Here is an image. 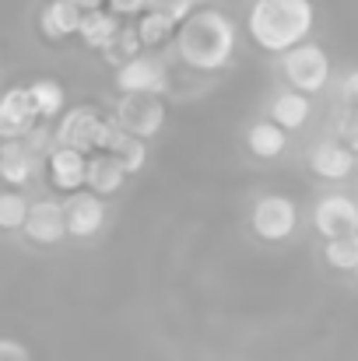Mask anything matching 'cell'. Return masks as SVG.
I'll use <instances>...</instances> for the list:
<instances>
[{
	"mask_svg": "<svg viewBox=\"0 0 358 361\" xmlns=\"http://www.w3.org/2000/svg\"><path fill=\"white\" fill-rule=\"evenodd\" d=\"M236 46H239L236 21L225 11H218V7L193 11L176 32L179 60L186 67H193V71H204V74L229 67V60L236 56Z\"/></svg>",
	"mask_w": 358,
	"mask_h": 361,
	"instance_id": "1",
	"label": "cell"
},
{
	"mask_svg": "<svg viewBox=\"0 0 358 361\" xmlns=\"http://www.w3.org/2000/svg\"><path fill=\"white\" fill-rule=\"evenodd\" d=\"M316 25L313 0H256L249 7V39L263 53L285 56L288 49L309 42Z\"/></svg>",
	"mask_w": 358,
	"mask_h": 361,
	"instance_id": "2",
	"label": "cell"
},
{
	"mask_svg": "<svg viewBox=\"0 0 358 361\" xmlns=\"http://www.w3.org/2000/svg\"><path fill=\"white\" fill-rule=\"evenodd\" d=\"M281 74H285V81H288L295 92H302V95L313 99V95L323 92L327 81H330L327 49L316 46V42H302V46L288 49V53L281 56Z\"/></svg>",
	"mask_w": 358,
	"mask_h": 361,
	"instance_id": "3",
	"label": "cell"
},
{
	"mask_svg": "<svg viewBox=\"0 0 358 361\" xmlns=\"http://www.w3.org/2000/svg\"><path fill=\"white\" fill-rule=\"evenodd\" d=\"M249 225H253L256 239L285 242L299 228V207L285 193H263V197H256V204L249 211Z\"/></svg>",
	"mask_w": 358,
	"mask_h": 361,
	"instance_id": "4",
	"label": "cell"
},
{
	"mask_svg": "<svg viewBox=\"0 0 358 361\" xmlns=\"http://www.w3.org/2000/svg\"><path fill=\"white\" fill-rule=\"evenodd\" d=\"M313 225L323 239H345L358 232V204L345 193H327L313 207Z\"/></svg>",
	"mask_w": 358,
	"mask_h": 361,
	"instance_id": "5",
	"label": "cell"
},
{
	"mask_svg": "<svg viewBox=\"0 0 358 361\" xmlns=\"http://www.w3.org/2000/svg\"><path fill=\"white\" fill-rule=\"evenodd\" d=\"M117 88L123 95H165L169 88V74L162 67V60L155 56H133L117 67Z\"/></svg>",
	"mask_w": 358,
	"mask_h": 361,
	"instance_id": "6",
	"label": "cell"
},
{
	"mask_svg": "<svg viewBox=\"0 0 358 361\" xmlns=\"http://www.w3.org/2000/svg\"><path fill=\"white\" fill-rule=\"evenodd\" d=\"M102 113L95 106H74L67 109L60 123H56V147H74L81 154L95 151V140H99V130H102Z\"/></svg>",
	"mask_w": 358,
	"mask_h": 361,
	"instance_id": "7",
	"label": "cell"
},
{
	"mask_svg": "<svg viewBox=\"0 0 358 361\" xmlns=\"http://www.w3.org/2000/svg\"><path fill=\"white\" fill-rule=\"evenodd\" d=\"M117 123L130 137L151 140L165 123V106H162L158 95H123L117 109Z\"/></svg>",
	"mask_w": 358,
	"mask_h": 361,
	"instance_id": "8",
	"label": "cell"
},
{
	"mask_svg": "<svg viewBox=\"0 0 358 361\" xmlns=\"http://www.w3.org/2000/svg\"><path fill=\"white\" fill-rule=\"evenodd\" d=\"M39 123V113L32 106L28 85L25 88H7L0 95V140H25Z\"/></svg>",
	"mask_w": 358,
	"mask_h": 361,
	"instance_id": "9",
	"label": "cell"
},
{
	"mask_svg": "<svg viewBox=\"0 0 358 361\" xmlns=\"http://www.w3.org/2000/svg\"><path fill=\"white\" fill-rule=\"evenodd\" d=\"M35 245H56L64 242L67 232V207L60 200H35L28 207V218H25V228H21Z\"/></svg>",
	"mask_w": 358,
	"mask_h": 361,
	"instance_id": "10",
	"label": "cell"
},
{
	"mask_svg": "<svg viewBox=\"0 0 358 361\" xmlns=\"http://www.w3.org/2000/svg\"><path fill=\"white\" fill-rule=\"evenodd\" d=\"M49 183L64 193H81V186H88V154L74 151V147H53L49 158Z\"/></svg>",
	"mask_w": 358,
	"mask_h": 361,
	"instance_id": "11",
	"label": "cell"
},
{
	"mask_svg": "<svg viewBox=\"0 0 358 361\" xmlns=\"http://www.w3.org/2000/svg\"><path fill=\"white\" fill-rule=\"evenodd\" d=\"M64 207H67V232L74 239H92V235L102 232V225H106V204L92 190L88 193H74Z\"/></svg>",
	"mask_w": 358,
	"mask_h": 361,
	"instance_id": "12",
	"label": "cell"
},
{
	"mask_svg": "<svg viewBox=\"0 0 358 361\" xmlns=\"http://www.w3.org/2000/svg\"><path fill=\"white\" fill-rule=\"evenodd\" d=\"M309 165H313V172H316L320 179L341 183V179H348V176L355 172V151L345 147V144H338V140H323V144L313 147Z\"/></svg>",
	"mask_w": 358,
	"mask_h": 361,
	"instance_id": "13",
	"label": "cell"
},
{
	"mask_svg": "<svg viewBox=\"0 0 358 361\" xmlns=\"http://www.w3.org/2000/svg\"><path fill=\"white\" fill-rule=\"evenodd\" d=\"M35 169H39V154L25 140H4L0 144V179L4 183L25 186Z\"/></svg>",
	"mask_w": 358,
	"mask_h": 361,
	"instance_id": "14",
	"label": "cell"
},
{
	"mask_svg": "<svg viewBox=\"0 0 358 361\" xmlns=\"http://www.w3.org/2000/svg\"><path fill=\"white\" fill-rule=\"evenodd\" d=\"M81 18H85V11H81L78 4H71V0H49V4L42 7V14H39V28H42L46 39L60 42V39H67V35H78Z\"/></svg>",
	"mask_w": 358,
	"mask_h": 361,
	"instance_id": "15",
	"label": "cell"
},
{
	"mask_svg": "<svg viewBox=\"0 0 358 361\" xmlns=\"http://www.w3.org/2000/svg\"><path fill=\"white\" fill-rule=\"evenodd\" d=\"M119 32H123V25H119V18L113 11H88L85 18H81V28H78V35H81V42L88 46V49H102V53H109L113 46H117Z\"/></svg>",
	"mask_w": 358,
	"mask_h": 361,
	"instance_id": "16",
	"label": "cell"
},
{
	"mask_svg": "<svg viewBox=\"0 0 358 361\" xmlns=\"http://www.w3.org/2000/svg\"><path fill=\"white\" fill-rule=\"evenodd\" d=\"M267 116L278 123L281 130H299V126H306L309 116H313V102H309V95H302V92H295V88H288V92H281V95H274L270 99V109H267Z\"/></svg>",
	"mask_w": 358,
	"mask_h": 361,
	"instance_id": "17",
	"label": "cell"
},
{
	"mask_svg": "<svg viewBox=\"0 0 358 361\" xmlns=\"http://www.w3.org/2000/svg\"><path fill=\"white\" fill-rule=\"evenodd\" d=\"M123 183H126V169L119 165L117 154H95V158H88V190L95 193V197H113L123 190Z\"/></svg>",
	"mask_w": 358,
	"mask_h": 361,
	"instance_id": "18",
	"label": "cell"
},
{
	"mask_svg": "<svg viewBox=\"0 0 358 361\" xmlns=\"http://www.w3.org/2000/svg\"><path fill=\"white\" fill-rule=\"evenodd\" d=\"M246 147L249 154L270 161V158H281L285 147H288V130H281L274 120H260L246 130Z\"/></svg>",
	"mask_w": 358,
	"mask_h": 361,
	"instance_id": "19",
	"label": "cell"
},
{
	"mask_svg": "<svg viewBox=\"0 0 358 361\" xmlns=\"http://www.w3.org/2000/svg\"><path fill=\"white\" fill-rule=\"evenodd\" d=\"M28 95H32V106H35L39 120L64 116L67 95H64V85H60V81H53V78H39V81L28 85Z\"/></svg>",
	"mask_w": 358,
	"mask_h": 361,
	"instance_id": "20",
	"label": "cell"
},
{
	"mask_svg": "<svg viewBox=\"0 0 358 361\" xmlns=\"http://www.w3.org/2000/svg\"><path fill=\"white\" fill-rule=\"evenodd\" d=\"M179 32V25L158 7V11H144L141 14V21H137V35H141V42L144 46H162L165 39H172Z\"/></svg>",
	"mask_w": 358,
	"mask_h": 361,
	"instance_id": "21",
	"label": "cell"
},
{
	"mask_svg": "<svg viewBox=\"0 0 358 361\" xmlns=\"http://www.w3.org/2000/svg\"><path fill=\"white\" fill-rule=\"evenodd\" d=\"M323 259L327 267L334 270H358V232L355 235H345V239H330L323 245Z\"/></svg>",
	"mask_w": 358,
	"mask_h": 361,
	"instance_id": "22",
	"label": "cell"
},
{
	"mask_svg": "<svg viewBox=\"0 0 358 361\" xmlns=\"http://www.w3.org/2000/svg\"><path fill=\"white\" fill-rule=\"evenodd\" d=\"M28 200L14 190L0 193V228H25V218H28Z\"/></svg>",
	"mask_w": 358,
	"mask_h": 361,
	"instance_id": "23",
	"label": "cell"
},
{
	"mask_svg": "<svg viewBox=\"0 0 358 361\" xmlns=\"http://www.w3.org/2000/svg\"><path fill=\"white\" fill-rule=\"evenodd\" d=\"M119 165L126 169V176H137L144 165H148V140H141V137H126V144L117 151Z\"/></svg>",
	"mask_w": 358,
	"mask_h": 361,
	"instance_id": "24",
	"label": "cell"
},
{
	"mask_svg": "<svg viewBox=\"0 0 358 361\" xmlns=\"http://www.w3.org/2000/svg\"><path fill=\"white\" fill-rule=\"evenodd\" d=\"M197 4H201V0H162V11H165V14H169L176 25H183L193 11H201Z\"/></svg>",
	"mask_w": 358,
	"mask_h": 361,
	"instance_id": "25",
	"label": "cell"
},
{
	"mask_svg": "<svg viewBox=\"0 0 358 361\" xmlns=\"http://www.w3.org/2000/svg\"><path fill=\"white\" fill-rule=\"evenodd\" d=\"M0 361H32V351L14 337H0Z\"/></svg>",
	"mask_w": 358,
	"mask_h": 361,
	"instance_id": "26",
	"label": "cell"
},
{
	"mask_svg": "<svg viewBox=\"0 0 358 361\" xmlns=\"http://www.w3.org/2000/svg\"><path fill=\"white\" fill-rule=\"evenodd\" d=\"M106 4H109V11H113L117 18H130V14H144V11H148L144 0H106Z\"/></svg>",
	"mask_w": 358,
	"mask_h": 361,
	"instance_id": "27",
	"label": "cell"
},
{
	"mask_svg": "<svg viewBox=\"0 0 358 361\" xmlns=\"http://www.w3.org/2000/svg\"><path fill=\"white\" fill-rule=\"evenodd\" d=\"M341 95H345V102L358 113V71L345 74V81H341Z\"/></svg>",
	"mask_w": 358,
	"mask_h": 361,
	"instance_id": "28",
	"label": "cell"
},
{
	"mask_svg": "<svg viewBox=\"0 0 358 361\" xmlns=\"http://www.w3.org/2000/svg\"><path fill=\"white\" fill-rule=\"evenodd\" d=\"M341 137H345V144H352V151H358V113H355V116H352L348 123H345Z\"/></svg>",
	"mask_w": 358,
	"mask_h": 361,
	"instance_id": "29",
	"label": "cell"
},
{
	"mask_svg": "<svg viewBox=\"0 0 358 361\" xmlns=\"http://www.w3.org/2000/svg\"><path fill=\"white\" fill-rule=\"evenodd\" d=\"M71 4H78V7L88 14V11H102V4H106V0H71Z\"/></svg>",
	"mask_w": 358,
	"mask_h": 361,
	"instance_id": "30",
	"label": "cell"
},
{
	"mask_svg": "<svg viewBox=\"0 0 358 361\" xmlns=\"http://www.w3.org/2000/svg\"><path fill=\"white\" fill-rule=\"evenodd\" d=\"M355 277H358V270H355Z\"/></svg>",
	"mask_w": 358,
	"mask_h": 361,
	"instance_id": "31",
	"label": "cell"
}]
</instances>
